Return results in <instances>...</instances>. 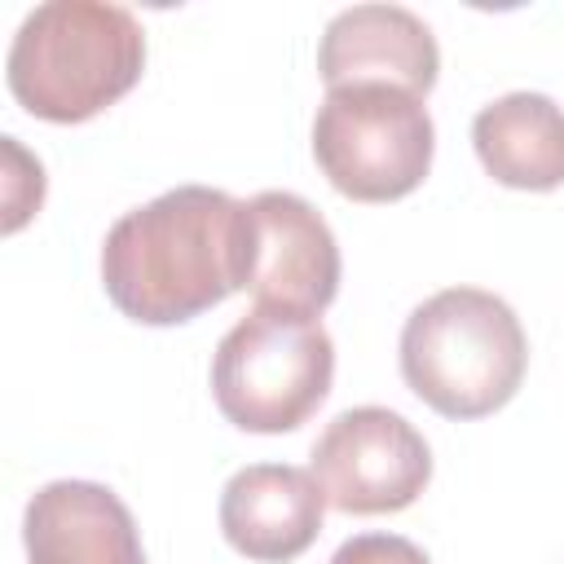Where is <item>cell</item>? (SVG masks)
I'll return each instance as SVG.
<instances>
[{"label":"cell","mask_w":564,"mask_h":564,"mask_svg":"<svg viewBox=\"0 0 564 564\" xmlns=\"http://www.w3.org/2000/svg\"><path fill=\"white\" fill-rule=\"evenodd\" d=\"M251 278V212L212 185H176L123 212L101 247L110 304L141 326H181Z\"/></svg>","instance_id":"6da1fadb"},{"label":"cell","mask_w":564,"mask_h":564,"mask_svg":"<svg viewBox=\"0 0 564 564\" xmlns=\"http://www.w3.org/2000/svg\"><path fill=\"white\" fill-rule=\"evenodd\" d=\"M145 31L132 9L106 0H48L31 9L9 44L13 101L48 123H84L137 88Z\"/></svg>","instance_id":"7a4b0ae2"},{"label":"cell","mask_w":564,"mask_h":564,"mask_svg":"<svg viewBox=\"0 0 564 564\" xmlns=\"http://www.w3.org/2000/svg\"><path fill=\"white\" fill-rule=\"evenodd\" d=\"M529 366V339L507 300L480 286H449L423 300L401 326V375L445 419L502 410Z\"/></svg>","instance_id":"3957f363"},{"label":"cell","mask_w":564,"mask_h":564,"mask_svg":"<svg viewBox=\"0 0 564 564\" xmlns=\"http://www.w3.org/2000/svg\"><path fill=\"white\" fill-rule=\"evenodd\" d=\"M335 344L317 317L251 308L225 330L212 357V397L220 414L260 436L295 432L330 392Z\"/></svg>","instance_id":"277c9868"},{"label":"cell","mask_w":564,"mask_h":564,"mask_svg":"<svg viewBox=\"0 0 564 564\" xmlns=\"http://www.w3.org/2000/svg\"><path fill=\"white\" fill-rule=\"evenodd\" d=\"M436 128L423 97L388 84L326 88L313 119V159L322 176L357 203H392L423 185Z\"/></svg>","instance_id":"5b68a950"},{"label":"cell","mask_w":564,"mask_h":564,"mask_svg":"<svg viewBox=\"0 0 564 564\" xmlns=\"http://www.w3.org/2000/svg\"><path fill=\"white\" fill-rule=\"evenodd\" d=\"M326 507L344 516L405 511L432 480V449L414 423L383 405H357L326 423L308 467Z\"/></svg>","instance_id":"8992f818"},{"label":"cell","mask_w":564,"mask_h":564,"mask_svg":"<svg viewBox=\"0 0 564 564\" xmlns=\"http://www.w3.org/2000/svg\"><path fill=\"white\" fill-rule=\"evenodd\" d=\"M251 212V278L256 308L322 317L339 291V242L322 212L291 189H264Z\"/></svg>","instance_id":"52a82bcc"},{"label":"cell","mask_w":564,"mask_h":564,"mask_svg":"<svg viewBox=\"0 0 564 564\" xmlns=\"http://www.w3.org/2000/svg\"><path fill=\"white\" fill-rule=\"evenodd\" d=\"M441 70V48L427 22L401 4H352L335 13L317 44V75L326 88L388 84L427 97Z\"/></svg>","instance_id":"ba28073f"},{"label":"cell","mask_w":564,"mask_h":564,"mask_svg":"<svg viewBox=\"0 0 564 564\" xmlns=\"http://www.w3.org/2000/svg\"><path fill=\"white\" fill-rule=\"evenodd\" d=\"M326 494L313 471L291 463H251L220 494L225 542L256 564H286L322 533Z\"/></svg>","instance_id":"9c48e42d"},{"label":"cell","mask_w":564,"mask_h":564,"mask_svg":"<svg viewBox=\"0 0 564 564\" xmlns=\"http://www.w3.org/2000/svg\"><path fill=\"white\" fill-rule=\"evenodd\" d=\"M26 564H145V546L123 498L97 480H53L22 516Z\"/></svg>","instance_id":"30bf717a"},{"label":"cell","mask_w":564,"mask_h":564,"mask_svg":"<svg viewBox=\"0 0 564 564\" xmlns=\"http://www.w3.org/2000/svg\"><path fill=\"white\" fill-rule=\"evenodd\" d=\"M471 145L480 167L507 189H560L564 185V110L542 93H507L471 119Z\"/></svg>","instance_id":"8fae6325"},{"label":"cell","mask_w":564,"mask_h":564,"mask_svg":"<svg viewBox=\"0 0 564 564\" xmlns=\"http://www.w3.org/2000/svg\"><path fill=\"white\" fill-rule=\"evenodd\" d=\"M330 564H432V560L423 555V546H414L401 533H357L330 555Z\"/></svg>","instance_id":"7c38bea8"}]
</instances>
